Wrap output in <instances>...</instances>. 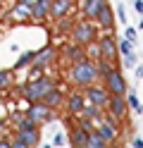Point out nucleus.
Instances as JSON below:
<instances>
[{
    "instance_id": "29",
    "label": "nucleus",
    "mask_w": 143,
    "mask_h": 148,
    "mask_svg": "<svg viewBox=\"0 0 143 148\" xmlns=\"http://www.w3.org/2000/svg\"><path fill=\"white\" fill-rule=\"evenodd\" d=\"M124 29H127V31H124V36H127V38L131 41V43H136V29H133V26H124Z\"/></svg>"
},
{
    "instance_id": "36",
    "label": "nucleus",
    "mask_w": 143,
    "mask_h": 148,
    "mask_svg": "<svg viewBox=\"0 0 143 148\" xmlns=\"http://www.w3.org/2000/svg\"><path fill=\"white\" fill-rule=\"evenodd\" d=\"M141 29H143V14H141Z\"/></svg>"
},
{
    "instance_id": "26",
    "label": "nucleus",
    "mask_w": 143,
    "mask_h": 148,
    "mask_svg": "<svg viewBox=\"0 0 143 148\" xmlns=\"http://www.w3.org/2000/svg\"><path fill=\"white\" fill-rule=\"evenodd\" d=\"M10 86H12V72L0 69V91H7Z\"/></svg>"
},
{
    "instance_id": "12",
    "label": "nucleus",
    "mask_w": 143,
    "mask_h": 148,
    "mask_svg": "<svg viewBox=\"0 0 143 148\" xmlns=\"http://www.w3.org/2000/svg\"><path fill=\"white\" fill-rule=\"evenodd\" d=\"M88 136H91V129L79 122L76 127H72V132H69V143L74 148H86L88 146Z\"/></svg>"
},
{
    "instance_id": "19",
    "label": "nucleus",
    "mask_w": 143,
    "mask_h": 148,
    "mask_svg": "<svg viewBox=\"0 0 143 148\" xmlns=\"http://www.w3.org/2000/svg\"><path fill=\"white\" fill-rule=\"evenodd\" d=\"M43 103L48 105V108H53V110H57V108H62V103H64V96H62V91L60 88H53L50 93H48L45 98H43Z\"/></svg>"
},
{
    "instance_id": "34",
    "label": "nucleus",
    "mask_w": 143,
    "mask_h": 148,
    "mask_svg": "<svg viewBox=\"0 0 143 148\" xmlns=\"http://www.w3.org/2000/svg\"><path fill=\"white\" fill-rule=\"evenodd\" d=\"M0 148H12V141L10 138H0Z\"/></svg>"
},
{
    "instance_id": "21",
    "label": "nucleus",
    "mask_w": 143,
    "mask_h": 148,
    "mask_svg": "<svg viewBox=\"0 0 143 148\" xmlns=\"http://www.w3.org/2000/svg\"><path fill=\"white\" fill-rule=\"evenodd\" d=\"M107 146V141L103 138V134L98 132V129H91V136H88V146L86 148H105Z\"/></svg>"
},
{
    "instance_id": "5",
    "label": "nucleus",
    "mask_w": 143,
    "mask_h": 148,
    "mask_svg": "<svg viewBox=\"0 0 143 148\" xmlns=\"http://www.w3.org/2000/svg\"><path fill=\"white\" fill-rule=\"evenodd\" d=\"M103 86L110 91V96H127V91H129L127 79H124V74H122L117 67H112V69L103 77Z\"/></svg>"
},
{
    "instance_id": "10",
    "label": "nucleus",
    "mask_w": 143,
    "mask_h": 148,
    "mask_svg": "<svg viewBox=\"0 0 143 148\" xmlns=\"http://www.w3.org/2000/svg\"><path fill=\"white\" fill-rule=\"evenodd\" d=\"M105 110H107L112 117H117V119H127V115H129L127 96H110V100H107V105H105Z\"/></svg>"
},
{
    "instance_id": "14",
    "label": "nucleus",
    "mask_w": 143,
    "mask_h": 148,
    "mask_svg": "<svg viewBox=\"0 0 143 148\" xmlns=\"http://www.w3.org/2000/svg\"><path fill=\"white\" fill-rule=\"evenodd\" d=\"M105 5H107V0H83V3H81V14L86 17V19L95 22V17L103 12Z\"/></svg>"
},
{
    "instance_id": "3",
    "label": "nucleus",
    "mask_w": 143,
    "mask_h": 148,
    "mask_svg": "<svg viewBox=\"0 0 143 148\" xmlns=\"http://www.w3.org/2000/svg\"><path fill=\"white\" fill-rule=\"evenodd\" d=\"M53 88H55V81H53V79H48V77H38V79L29 81V84L22 88V96L29 100V103H36V100H43Z\"/></svg>"
},
{
    "instance_id": "18",
    "label": "nucleus",
    "mask_w": 143,
    "mask_h": 148,
    "mask_svg": "<svg viewBox=\"0 0 143 148\" xmlns=\"http://www.w3.org/2000/svg\"><path fill=\"white\" fill-rule=\"evenodd\" d=\"M64 55H67V60H69V62H79V60H86V58H88V53H86V45H81V43H72V45H67Z\"/></svg>"
},
{
    "instance_id": "23",
    "label": "nucleus",
    "mask_w": 143,
    "mask_h": 148,
    "mask_svg": "<svg viewBox=\"0 0 143 148\" xmlns=\"http://www.w3.org/2000/svg\"><path fill=\"white\" fill-rule=\"evenodd\" d=\"M112 67H114V64H112V62H107V60H103V58H100V60H95V72H98V79H103V77H105V74H107Z\"/></svg>"
},
{
    "instance_id": "35",
    "label": "nucleus",
    "mask_w": 143,
    "mask_h": 148,
    "mask_svg": "<svg viewBox=\"0 0 143 148\" xmlns=\"http://www.w3.org/2000/svg\"><path fill=\"white\" fill-rule=\"evenodd\" d=\"M133 69H136V77L143 79V67H141V64H138V67H133Z\"/></svg>"
},
{
    "instance_id": "31",
    "label": "nucleus",
    "mask_w": 143,
    "mask_h": 148,
    "mask_svg": "<svg viewBox=\"0 0 143 148\" xmlns=\"http://www.w3.org/2000/svg\"><path fill=\"white\" fill-rule=\"evenodd\" d=\"M129 146H131V148H143V138H141V136H133Z\"/></svg>"
},
{
    "instance_id": "2",
    "label": "nucleus",
    "mask_w": 143,
    "mask_h": 148,
    "mask_svg": "<svg viewBox=\"0 0 143 148\" xmlns=\"http://www.w3.org/2000/svg\"><path fill=\"white\" fill-rule=\"evenodd\" d=\"M69 79L74 86H88L98 81V72H95V62L93 60H79V62H72V69H69Z\"/></svg>"
},
{
    "instance_id": "28",
    "label": "nucleus",
    "mask_w": 143,
    "mask_h": 148,
    "mask_svg": "<svg viewBox=\"0 0 143 148\" xmlns=\"http://www.w3.org/2000/svg\"><path fill=\"white\" fill-rule=\"evenodd\" d=\"M122 60H124V67H127V69L136 67V53H133V55H122Z\"/></svg>"
},
{
    "instance_id": "15",
    "label": "nucleus",
    "mask_w": 143,
    "mask_h": 148,
    "mask_svg": "<svg viewBox=\"0 0 143 148\" xmlns=\"http://www.w3.org/2000/svg\"><path fill=\"white\" fill-rule=\"evenodd\" d=\"M74 3L72 0H50V19H60V17H67L72 12Z\"/></svg>"
},
{
    "instance_id": "4",
    "label": "nucleus",
    "mask_w": 143,
    "mask_h": 148,
    "mask_svg": "<svg viewBox=\"0 0 143 148\" xmlns=\"http://www.w3.org/2000/svg\"><path fill=\"white\" fill-rule=\"evenodd\" d=\"M72 41L74 43H81V45L95 43V41H98V26L91 24V19L74 22V26H72Z\"/></svg>"
},
{
    "instance_id": "6",
    "label": "nucleus",
    "mask_w": 143,
    "mask_h": 148,
    "mask_svg": "<svg viewBox=\"0 0 143 148\" xmlns=\"http://www.w3.org/2000/svg\"><path fill=\"white\" fill-rule=\"evenodd\" d=\"M98 50H100V58L103 60H107V62H117L119 60V43L114 41V36L107 31L105 36H100V41H98Z\"/></svg>"
},
{
    "instance_id": "27",
    "label": "nucleus",
    "mask_w": 143,
    "mask_h": 148,
    "mask_svg": "<svg viewBox=\"0 0 143 148\" xmlns=\"http://www.w3.org/2000/svg\"><path fill=\"white\" fill-rule=\"evenodd\" d=\"M119 55H133V43L124 36V38H119Z\"/></svg>"
},
{
    "instance_id": "8",
    "label": "nucleus",
    "mask_w": 143,
    "mask_h": 148,
    "mask_svg": "<svg viewBox=\"0 0 143 148\" xmlns=\"http://www.w3.org/2000/svg\"><path fill=\"white\" fill-rule=\"evenodd\" d=\"M83 96H86L88 103L98 105V108H105V105H107V100H110V91L105 88V86H93V84H88V86H83Z\"/></svg>"
},
{
    "instance_id": "33",
    "label": "nucleus",
    "mask_w": 143,
    "mask_h": 148,
    "mask_svg": "<svg viewBox=\"0 0 143 148\" xmlns=\"http://www.w3.org/2000/svg\"><path fill=\"white\" fill-rule=\"evenodd\" d=\"M64 143V136L62 134H55V138H53V146H62Z\"/></svg>"
},
{
    "instance_id": "9",
    "label": "nucleus",
    "mask_w": 143,
    "mask_h": 148,
    "mask_svg": "<svg viewBox=\"0 0 143 148\" xmlns=\"http://www.w3.org/2000/svg\"><path fill=\"white\" fill-rule=\"evenodd\" d=\"M117 122H119V119L112 117L110 112H107V119H98V127H95V129L103 134V138H105L107 143H112L114 138H117V134H119V124H117Z\"/></svg>"
},
{
    "instance_id": "1",
    "label": "nucleus",
    "mask_w": 143,
    "mask_h": 148,
    "mask_svg": "<svg viewBox=\"0 0 143 148\" xmlns=\"http://www.w3.org/2000/svg\"><path fill=\"white\" fill-rule=\"evenodd\" d=\"M38 141H41L38 124L29 117H19L17 119V136L12 138V148H31V146H38Z\"/></svg>"
},
{
    "instance_id": "13",
    "label": "nucleus",
    "mask_w": 143,
    "mask_h": 148,
    "mask_svg": "<svg viewBox=\"0 0 143 148\" xmlns=\"http://www.w3.org/2000/svg\"><path fill=\"white\" fill-rule=\"evenodd\" d=\"M114 22H117V14H114V10L107 3L103 7V12L95 17V24H98V29H103V31H114Z\"/></svg>"
},
{
    "instance_id": "16",
    "label": "nucleus",
    "mask_w": 143,
    "mask_h": 148,
    "mask_svg": "<svg viewBox=\"0 0 143 148\" xmlns=\"http://www.w3.org/2000/svg\"><path fill=\"white\" fill-rule=\"evenodd\" d=\"M50 17V0H34L31 3V19L45 22Z\"/></svg>"
},
{
    "instance_id": "20",
    "label": "nucleus",
    "mask_w": 143,
    "mask_h": 148,
    "mask_svg": "<svg viewBox=\"0 0 143 148\" xmlns=\"http://www.w3.org/2000/svg\"><path fill=\"white\" fill-rule=\"evenodd\" d=\"M72 26H74V19H72L69 14H67V17H60V19H55V34H60V36L72 34Z\"/></svg>"
},
{
    "instance_id": "32",
    "label": "nucleus",
    "mask_w": 143,
    "mask_h": 148,
    "mask_svg": "<svg viewBox=\"0 0 143 148\" xmlns=\"http://www.w3.org/2000/svg\"><path fill=\"white\" fill-rule=\"evenodd\" d=\"M133 10L136 14H143V0H133Z\"/></svg>"
},
{
    "instance_id": "37",
    "label": "nucleus",
    "mask_w": 143,
    "mask_h": 148,
    "mask_svg": "<svg viewBox=\"0 0 143 148\" xmlns=\"http://www.w3.org/2000/svg\"><path fill=\"white\" fill-rule=\"evenodd\" d=\"M0 10H3V0H0Z\"/></svg>"
},
{
    "instance_id": "7",
    "label": "nucleus",
    "mask_w": 143,
    "mask_h": 148,
    "mask_svg": "<svg viewBox=\"0 0 143 148\" xmlns=\"http://www.w3.org/2000/svg\"><path fill=\"white\" fill-rule=\"evenodd\" d=\"M26 117H29V119H34V122L41 127V124L50 122V119L55 117V110H53V108H48L43 100H36V103H31V105L26 108Z\"/></svg>"
},
{
    "instance_id": "11",
    "label": "nucleus",
    "mask_w": 143,
    "mask_h": 148,
    "mask_svg": "<svg viewBox=\"0 0 143 148\" xmlns=\"http://www.w3.org/2000/svg\"><path fill=\"white\" fill-rule=\"evenodd\" d=\"M55 60V48H50V45H45V48H41V50H36L34 53V62H31V69H36V72H41L43 67H48Z\"/></svg>"
},
{
    "instance_id": "30",
    "label": "nucleus",
    "mask_w": 143,
    "mask_h": 148,
    "mask_svg": "<svg viewBox=\"0 0 143 148\" xmlns=\"http://www.w3.org/2000/svg\"><path fill=\"white\" fill-rule=\"evenodd\" d=\"M114 14H117V17H119V22L127 26V10H124V5H122V3H119V7H117V12H114Z\"/></svg>"
},
{
    "instance_id": "22",
    "label": "nucleus",
    "mask_w": 143,
    "mask_h": 148,
    "mask_svg": "<svg viewBox=\"0 0 143 148\" xmlns=\"http://www.w3.org/2000/svg\"><path fill=\"white\" fill-rule=\"evenodd\" d=\"M100 110L103 108L93 105V103H86L83 110H81V117H86V119H100Z\"/></svg>"
},
{
    "instance_id": "25",
    "label": "nucleus",
    "mask_w": 143,
    "mask_h": 148,
    "mask_svg": "<svg viewBox=\"0 0 143 148\" xmlns=\"http://www.w3.org/2000/svg\"><path fill=\"white\" fill-rule=\"evenodd\" d=\"M31 62H34V53H24V55H19V60H17V64H14V69L31 67Z\"/></svg>"
},
{
    "instance_id": "24",
    "label": "nucleus",
    "mask_w": 143,
    "mask_h": 148,
    "mask_svg": "<svg viewBox=\"0 0 143 148\" xmlns=\"http://www.w3.org/2000/svg\"><path fill=\"white\" fill-rule=\"evenodd\" d=\"M127 103H129V110H133V112L143 115V105H141V100H138L136 93H127Z\"/></svg>"
},
{
    "instance_id": "17",
    "label": "nucleus",
    "mask_w": 143,
    "mask_h": 148,
    "mask_svg": "<svg viewBox=\"0 0 143 148\" xmlns=\"http://www.w3.org/2000/svg\"><path fill=\"white\" fill-rule=\"evenodd\" d=\"M64 105H67V112H69V115H81V110H83V105H86L83 91H76V93H72L69 98L64 100Z\"/></svg>"
}]
</instances>
